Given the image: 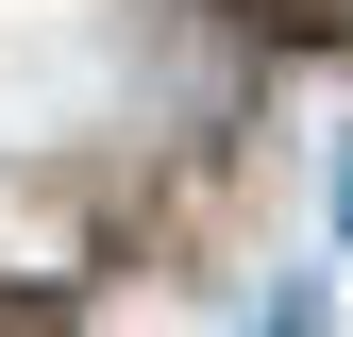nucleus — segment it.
Instances as JSON below:
<instances>
[{
    "label": "nucleus",
    "instance_id": "1",
    "mask_svg": "<svg viewBox=\"0 0 353 337\" xmlns=\"http://www.w3.org/2000/svg\"><path fill=\"white\" fill-rule=\"evenodd\" d=\"M0 337H68V320H51V304H17V287H0Z\"/></svg>",
    "mask_w": 353,
    "mask_h": 337
}]
</instances>
